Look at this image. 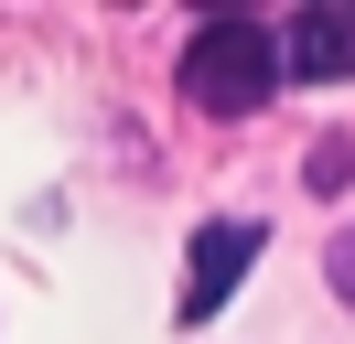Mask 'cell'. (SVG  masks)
<instances>
[{
	"mask_svg": "<svg viewBox=\"0 0 355 344\" xmlns=\"http://www.w3.org/2000/svg\"><path fill=\"white\" fill-rule=\"evenodd\" d=\"M280 33H269L259 11H216L194 22V43H183V97L205 108V119H259L269 97H280Z\"/></svg>",
	"mask_w": 355,
	"mask_h": 344,
	"instance_id": "cell-1",
	"label": "cell"
},
{
	"mask_svg": "<svg viewBox=\"0 0 355 344\" xmlns=\"http://www.w3.org/2000/svg\"><path fill=\"white\" fill-rule=\"evenodd\" d=\"M269 248V226L259 215H216V226L194 237V269H183V322H205V312H226V291L248 280V258Z\"/></svg>",
	"mask_w": 355,
	"mask_h": 344,
	"instance_id": "cell-2",
	"label": "cell"
},
{
	"mask_svg": "<svg viewBox=\"0 0 355 344\" xmlns=\"http://www.w3.org/2000/svg\"><path fill=\"white\" fill-rule=\"evenodd\" d=\"M280 64L312 76V86H345V76H355V0H334V11H291Z\"/></svg>",
	"mask_w": 355,
	"mask_h": 344,
	"instance_id": "cell-3",
	"label": "cell"
},
{
	"mask_svg": "<svg viewBox=\"0 0 355 344\" xmlns=\"http://www.w3.org/2000/svg\"><path fill=\"white\" fill-rule=\"evenodd\" d=\"M345 172H355V140H323V150H312V162H302V183H312V194H334V183H345Z\"/></svg>",
	"mask_w": 355,
	"mask_h": 344,
	"instance_id": "cell-4",
	"label": "cell"
},
{
	"mask_svg": "<svg viewBox=\"0 0 355 344\" xmlns=\"http://www.w3.org/2000/svg\"><path fill=\"white\" fill-rule=\"evenodd\" d=\"M323 269H334V291H345V301H355V226H345V237H334V258H323Z\"/></svg>",
	"mask_w": 355,
	"mask_h": 344,
	"instance_id": "cell-5",
	"label": "cell"
}]
</instances>
